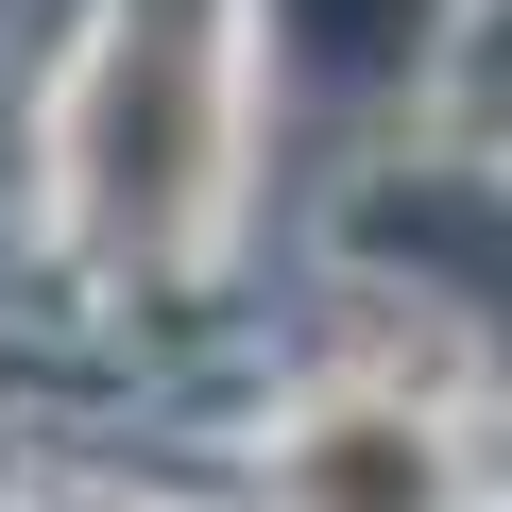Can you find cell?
<instances>
[{
  "mask_svg": "<svg viewBox=\"0 0 512 512\" xmlns=\"http://www.w3.org/2000/svg\"><path fill=\"white\" fill-rule=\"evenodd\" d=\"M461 495H478V444L410 376H325L256 427V512H461Z\"/></svg>",
  "mask_w": 512,
  "mask_h": 512,
  "instance_id": "1",
  "label": "cell"
}]
</instances>
